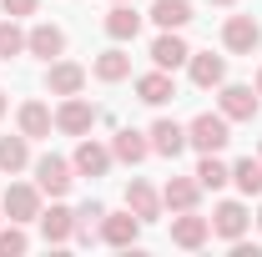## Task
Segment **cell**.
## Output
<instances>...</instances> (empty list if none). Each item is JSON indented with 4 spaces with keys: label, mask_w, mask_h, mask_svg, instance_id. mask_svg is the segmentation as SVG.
Returning <instances> with one entry per match:
<instances>
[{
    "label": "cell",
    "mask_w": 262,
    "mask_h": 257,
    "mask_svg": "<svg viewBox=\"0 0 262 257\" xmlns=\"http://www.w3.org/2000/svg\"><path fill=\"white\" fill-rule=\"evenodd\" d=\"M227 141H232V121L222 116V111H202V116H192V121H187V146H192L196 157L222 152Z\"/></svg>",
    "instance_id": "cell-1"
},
{
    "label": "cell",
    "mask_w": 262,
    "mask_h": 257,
    "mask_svg": "<svg viewBox=\"0 0 262 257\" xmlns=\"http://www.w3.org/2000/svg\"><path fill=\"white\" fill-rule=\"evenodd\" d=\"M0 207H5V222L31 227L35 217H40V207H46V192H40L35 182H10L5 197H0Z\"/></svg>",
    "instance_id": "cell-2"
},
{
    "label": "cell",
    "mask_w": 262,
    "mask_h": 257,
    "mask_svg": "<svg viewBox=\"0 0 262 257\" xmlns=\"http://www.w3.org/2000/svg\"><path fill=\"white\" fill-rule=\"evenodd\" d=\"M31 172H35V187L51 197V202H56V197H66L71 187H76V166H71L66 157H56V152L35 157V161H31Z\"/></svg>",
    "instance_id": "cell-3"
},
{
    "label": "cell",
    "mask_w": 262,
    "mask_h": 257,
    "mask_svg": "<svg viewBox=\"0 0 262 257\" xmlns=\"http://www.w3.org/2000/svg\"><path fill=\"white\" fill-rule=\"evenodd\" d=\"M257 86H242V81H222L217 86V111L227 121H257Z\"/></svg>",
    "instance_id": "cell-4"
},
{
    "label": "cell",
    "mask_w": 262,
    "mask_h": 257,
    "mask_svg": "<svg viewBox=\"0 0 262 257\" xmlns=\"http://www.w3.org/2000/svg\"><path fill=\"white\" fill-rule=\"evenodd\" d=\"M96 121H101V111L86 96H61V106H56V131L61 136H91Z\"/></svg>",
    "instance_id": "cell-5"
},
{
    "label": "cell",
    "mask_w": 262,
    "mask_h": 257,
    "mask_svg": "<svg viewBox=\"0 0 262 257\" xmlns=\"http://www.w3.org/2000/svg\"><path fill=\"white\" fill-rule=\"evenodd\" d=\"M35 227H40L46 247H66V242H76V212L66 207L61 197H56L51 207H40V217H35Z\"/></svg>",
    "instance_id": "cell-6"
},
{
    "label": "cell",
    "mask_w": 262,
    "mask_h": 257,
    "mask_svg": "<svg viewBox=\"0 0 262 257\" xmlns=\"http://www.w3.org/2000/svg\"><path fill=\"white\" fill-rule=\"evenodd\" d=\"M71 166H76V177H106L111 166H116V157H111V146L106 141H96V136H76V157H71Z\"/></svg>",
    "instance_id": "cell-7"
},
{
    "label": "cell",
    "mask_w": 262,
    "mask_h": 257,
    "mask_svg": "<svg viewBox=\"0 0 262 257\" xmlns=\"http://www.w3.org/2000/svg\"><path fill=\"white\" fill-rule=\"evenodd\" d=\"M207 242H212V217H196V207L192 212H171V247L196 252Z\"/></svg>",
    "instance_id": "cell-8"
},
{
    "label": "cell",
    "mask_w": 262,
    "mask_h": 257,
    "mask_svg": "<svg viewBox=\"0 0 262 257\" xmlns=\"http://www.w3.org/2000/svg\"><path fill=\"white\" fill-rule=\"evenodd\" d=\"M26 56H35V61H61L66 56V31L56 26V20H35L31 31H26Z\"/></svg>",
    "instance_id": "cell-9"
},
{
    "label": "cell",
    "mask_w": 262,
    "mask_h": 257,
    "mask_svg": "<svg viewBox=\"0 0 262 257\" xmlns=\"http://www.w3.org/2000/svg\"><path fill=\"white\" fill-rule=\"evenodd\" d=\"M247 227H252V212H247V202H217L212 207V237H222V242H237V237H247Z\"/></svg>",
    "instance_id": "cell-10"
},
{
    "label": "cell",
    "mask_w": 262,
    "mask_h": 257,
    "mask_svg": "<svg viewBox=\"0 0 262 257\" xmlns=\"http://www.w3.org/2000/svg\"><path fill=\"white\" fill-rule=\"evenodd\" d=\"M141 217H136V212H106V217H101V242H106V247H121V252H126V247H136V242H141Z\"/></svg>",
    "instance_id": "cell-11"
},
{
    "label": "cell",
    "mask_w": 262,
    "mask_h": 257,
    "mask_svg": "<svg viewBox=\"0 0 262 257\" xmlns=\"http://www.w3.org/2000/svg\"><path fill=\"white\" fill-rule=\"evenodd\" d=\"M222 46H227L232 56H252V51L262 46L257 15H227V20H222Z\"/></svg>",
    "instance_id": "cell-12"
},
{
    "label": "cell",
    "mask_w": 262,
    "mask_h": 257,
    "mask_svg": "<svg viewBox=\"0 0 262 257\" xmlns=\"http://www.w3.org/2000/svg\"><path fill=\"white\" fill-rule=\"evenodd\" d=\"M146 136H151V157L177 161L182 152H187V126H182V121H171V116H157V121L146 126Z\"/></svg>",
    "instance_id": "cell-13"
},
{
    "label": "cell",
    "mask_w": 262,
    "mask_h": 257,
    "mask_svg": "<svg viewBox=\"0 0 262 257\" xmlns=\"http://www.w3.org/2000/svg\"><path fill=\"white\" fill-rule=\"evenodd\" d=\"M187 76H192L196 91H217L227 81V56H212V51H192L187 56Z\"/></svg>",
    "instance_id": "cell-14"
},
{
    "label": "cell",
    "mask_w": 262,
    "mask_h": 257,
    "mask_svg": "<svg viewBox=\"0 0 262 257\" xmlns=\"http://www.w3.org/2000/svg\"><path fill=\"white\" fill-rule=\"evenodd\" d=\"M46 91L51 96H81L86 91V66H76V61H51L46 66Z\"/></svg>",
    "instance_id": "cell-15"
},
{
    "label": "cell",
    "mask_w": 262,
    "mask_h": 257,
    "mask_svg": "<svg viewBox=\"0 0 262 257\" xmlns=\"http://www.w3.org/2000/svg\"><path fill=\"white\" fill-rule=\"evenodd\" d=\"M101 26H106V35H111L116 46L136 40V35H141V15H136V0H121V5H111Z\"/></svg>",
    "instance_id": "cell-16"
},
{
    "label": "cell",
    "mask_w": 262,
    "mask_h": 257,
    "mask_svg": "<svg viewBox=\"0 0 262 257\" xmlns=\"http://www.w3.org/2000/svg\"><path fill=\"white\" fill-rule=\"evenodd\" d=\"M15 126L26 131V136H31V141H40V136H51V131H56V111H51V106H46V101H20V111H15Z\"/></svg>",
    "instance_id": "cell-17"
},
{
    "label": "cell",
    "mask_w": 262,
    "mask_h": 257,
    "mask_svg": "<svg viewBox=\"0 0 262 257\" xmlns=\"http://www.w3.org/2000/svg\"><path fill=\"white\" fill-rule=\"evenodd\" d=\"M111 157L126 161V166H141V161L151 157V136H146V131H136V126H121L116 136H111Z\"/></svg>",
    "instance_id": "cell-18"
},
{
    "label": "cell",
    "mask_w": 262,
    "mask_h": 257,
    "mask_svg": "<svg viewBox=\"0 0 262 257\" xmlns=\"http://www.w3.org/2000/svg\"><path fill=\"white\" fill-rule=\"evenodd\" d=\"M126 207L141 217V222H157V217L166 212V207H162V192H157L151 182H141V177H131V182H126Z\"/></svg>",
    "instance_id": "cell-19"
},
{
    "label": "cell",
    "mask_w": 262,
    "mask_h": 257,
    "mask_svg": "<svg viewBox=\"0 0 262 257\" xmlns=\"http://www.w3.org/2000/svg\"><path fill=\"white\" fill-rule=\"evenodd\" d=\"M171 96H177V81H171V71L151 66L146 76H136V101H146V106H166Z\"/></svg>",
    "instance_id": "cell-20"
},
{
    "label": "cell",
    "mask_w": 262,
    "mask_h": 257,
    "mask_svg": "<svg viewBox=\"0 0 262 257\" xmlns=\"http://www.w3.org/2000/svg\"><path fill=\"white\" fill-rule=\"evenodd\" d=\"M196 202H202V182L196 177H166V187H162L166 212H192Z\"/></svg>",
    "instance_id": "cell-21"
},
{
    "label": "cell",
    "mask_w": 262,
    "mask_h": 257,
    "mask_svg": "<svg viewBox=\"0 0 262 257\" xmlns=\"http://www.w3.org/2000/svg\"><path fill=\"white\" fill-rule=\"evenodd\" d=\"M192 56V46L182 40V31H162L151 40V66H162V71H177V66H187Z\"/></svg>",
    "instance_id": "cell-22"
},
{
    "label": "cell",
    "mask_w": 262,
    "mask_h": 257,
    "mask_svg": "<svg viewBox=\"0 0 262 257\" xmlns=\"http://www.w3.org/2000/svg\"><path fill=\"white\" fill-rule=\"evenodd\" d=\"M31 161H35V157H31V136H26V131H15V136H0V172L20 177Z\"/></svg>",
    "instance_id": "cell-23"
},
{
    "label": "cell",
    "mask_w": 262,
    "mask_h": 257,
    "mask_svg": "<svg viewBox=\"0 0 262 257\" xmlns=\"http://www.w3.org/2000/svg\"><path fill=\"white\" fill-rule=\"evenodd\" d=\"M91 76L106 81V86H116V81H126V76H131V56L121 51V46H111V51H101L96 61H91Z\"/></svg>",
    "instance_id": "cell-24"
},
{
    "label": "cell",
    "mask_w": 262,
    "mask_h": 257,
    "mask_svg": "<svg viewBox=\"0 0 262 257\" xmlns=\"http://www.w3.org/2000/svg\"><path fill=\"white\" fill-rule=\"evenodd\" d=\"M196 182H202V192H222L232 182V166L222 161V152H207V157L196 161V172H192Z\"/></svg>",
    "instance_id": "cell-25"
},
{
    "label": "cell",
    "mask_w": 262,
    "mask_h": 257,
    "mask_svg": "<svg viewBox=\"0 0 262 257\" xmlns=\"http://www.w3.org/2000/svg\"><path fill=\"white\" fill-rule=\"evenodd\" d=\"M232 187L242 197H262V157H237L232 161Z\"/></svg>",
    "instance_id": "cell-26"
},
{
    "label": "cell",
    "mask_w": 262,
    "mask_h": 257,
    "mask_svg": "<svg viewBox=\"0 0 262 257\" xmlns=\"http://www.w3.org/2000/svg\"><path fill=\"white\" fill-rule=\"evenodd\" d=\"M151 20H157V31H182L192 20V5L187 0H151Z\"/></svg>",
    "instance_id": "cell-27"
},
{
    "label": "cell",
    "mask_w": 262,
    "mask_h": 257,
    "mask_svg": "<svg viewBox=\"0 0 262 257\" xmlns=\"http://www.w3.org/2000/svg\"><path fill=\"white\" fill-rule=\"evenodd\" d=\"M101 217H106V207L101 202H86V207H76V242H101Z\"/></svg>",
    "instance_id": "cell-28"
},
{
    "label": "cell",
    "mask_w": 262,
    "mask_h": 257,
    "mask_svg": "<svg viewBox=\"0 0 262 257\" xmlns=\"http://www.w3.org/2000/svg\"><path fill=\"white\" fill-rule=\"evenodd\" d=\"M15 56H26V31L15 15H5L0 20V61H15Z\"/></svg>",
    "instance_id": "cell-29"
},
{
    "label": "cell",
    "mask_w": 262,
    "mask_h": 257,
    "mask_svg": "<svg viewBox=\"0 0 262 257\" xmlns=\"http://www.w3.org/2000/svg\"><path fill=\"white\" fill-rule=\"evenodd\" d=\"M31 252V237L20 222H0V257H26Z\"/></svg>",
    "instance_id": "cell-30"
},
{
    "label": "cell",
    "mask_w": 262,
    "mask_h": 257,
    "mask_svg": "<svg viewBox=\"0 0 262 257\" xmlns=\"http://www.w3.org/2000/svg\"><path fill=\"white\" fill-rule=\"evenodd\" d=\"M0 10H5V15H15V20H26V15L40 10V0H0Z\"/></svg>",
    "instance_id": "cell-31"
},
{
    "label": "cell",
    "mask_w": 262,
    "mask_h": 257,
    "mask_svg": "<svg viewBox=\"0 0 262 257\" xmlns=\"http://www.w3.org/2000/svg\"><path fill=\"white\" fill-rule=\"evenodd\" d=\"M5 106H10V96H5V91H0V116H5Z\"/></svg>",
    "instance_id": "cell-32"
},
{
    "label": "cell",
    "mask_w": 262,
    "mask_h": 257,
    "mask_svg": "<svg viewBox=\"0 0 262 257\" xmlns=\"http://www.w3.org/2000/svg\"><path fill=\"white\" fill-rule=\"evenodd\" d=\"M207 5H237V0H207Z\"/></svg>",
    "instance_id": "cell-33"
},
{
    "label": "cell",
    "mask_w": 262,
    "mask_h": 257,
    "mask_svg": "<svg viewBox=\"0 0 262 257\" xmlns=\"http://www.w3.org/2000/svg\"><path fill=\"white\" fill-rule=\"evenodd\" d=\"M252 86H257V96H262V71H257V81H252Z\"/></svg>",
    "instance_id": "cell-34"
},
{
    "label": "cell",
    "mask_w": 262,
    "mask_h": 257,
    "mask_svg": "<svg viewBox=\"0 0 262 257\" xmlns=\"http://www.w3.org/2000/svg\"><path fill=\"white\" fill-rule=\"evenodd\" d=\"M252 222H257V232H262V207H257V217H252Z\"/></svg>",
    "instance_id": "cell-35"
},
{
    "label": "cell",
    "mask_w": 262,
    "mask_h": 257,
    "mask_svg": "<svg viewBox=\"0 0 262 257\" xmlns=\"http://www.w3.org/2000/svg\"><path fill=\"white\" fill-rule=\"evenodd\" d=\"M0 222H5V207H0Z\"/></svg>",
    "instance_id": "cell-36"
},
{
    "label": "cell",
    "mask_w": 262,
    "mask_h": 257,
    "mask_svg": "<svg viewBox=\"0 0 262 257\" xmlns=\"http://www.w3.org/2000/svg\"><path fill=\"white\" fill-rule=\"evenodd\" d=\"M257 157H262V141H257Z\"/></svg>",
    "instance_id": "cell-37"
},
{
    "label": "cell",
    "mask_w": 262,
    "mask_h": 257,
    "mask_svg": "<svg viewBox=\"0 0 262 257\" xmlns=\"http://www.w3.org/2000/svg\"><path fill=\"white\" fill-rule=\"evenodd\" d=\"M111 5H121V0H111Z\"/></svg>",
    "instance_id": "cell-38"
}]
</instances>
